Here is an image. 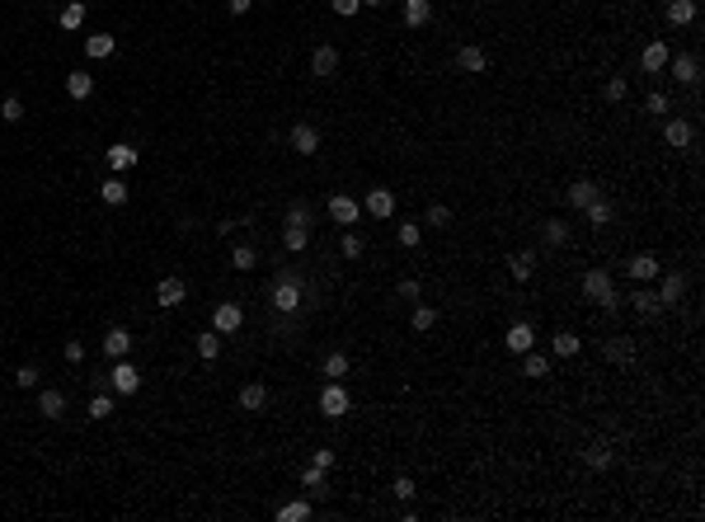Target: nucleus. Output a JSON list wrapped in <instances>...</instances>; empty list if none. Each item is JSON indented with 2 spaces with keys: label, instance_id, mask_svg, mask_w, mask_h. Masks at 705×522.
Masks as SVG:
<instances>
[{
  "label": "nucleus",
  "instance_id": "1",
  "mask_svg": "<svg viewBox=\"0 0 705 522\" xmlns=\"http://www.w3.org/2000/svg\"><path fill=\"white\" fill-rule=\"evenodd\" d=\"M273 311H278V316H291V311H301V278H296V273L291 268H282L278 273V283H273Z\"/></svg>",
  "mask_w": 705,
  "mask_h": 522
},
{
  "label": "nucleus",
  "instance_id": "2",
  "mask_svg": "<svg viewBox=\"0 0 705 522\" xmlns=\"http://www.w3.org/2000/svg\"><path fill=\"white\" fill-rule=\"evenodd\" d=\"M583 296H588V301H597L602 311H616L611 273H606V268H588V273H583Z\"/></svg>",
  "mask_w": 705,
  "mask_h": 522
},
{
  "label": "nucleus",
  "instance_id": "3",
  "mask_svg": "<svg viewBox=\"0 0 705 522\" xmlns=\"http://www.w3.org/2000/svg\"><path fill=\"white\" fill-rule=\"evenodd\" d=\"M348 409H353V400H348L344 381H329V386L320 391V414H325V419H344Z\"/></svg>",
  "mask_w": 705,
  "mask_h": 522
},
{
  "label": "nucleus",
  "instance_id": "4",
  "mask_svg": "<svg viewBox=\"0 0 705 522\" xmlns=\"http://www.w3.org/2000/svg\"><path fill=\"white\" fill-rule=\"evenodd\" d=\"M109 386L118 391V396H136V391H141V372H136V367L127 363V358H118V363H113Z\"/></svg>",
  "mask_w": 705,
  "mask_h": 522
},
{
  "label": "nucleus",
  "instance_id": "5",
  "mask_svg": "<svg viewBox=\"0 0 705 522\" xmlns=\"http://www.w3.org/2000/svg\"><path fill=\"white\" fill-rule=\"evenodd\" d=\"M240 325H245V311L235 306V301H221V306L212 311V329L221 334V339H226V334H235Z\"/></svg>",
  "mask_w": 705,
  "mask_h": 522
},
{
  "label": "nucleus",
  "instance_id": "6",
  "mask_svg": "<svg viewBox=\"0 0 705 522\" xmlns=\"http://www.w3.org/2000/svg\"><path fill=\"white\" fill-rule=\"evenodd\" d=\"M329 216H334L339 226H353V221L362 216V203L358 198H348V194H334L329 198Z\"/></svg>",
  "mask_w": 705,
  "mask_h": 522
},
{
  "label": "nucleus",
  "instance_id": "7",
  "mask_svg": "<svg viewBox=\"0 0 705 522\" xmlns=\"http://www.w3.org/2000/svg\"><path fill=\"white\" fill-rule=\"evenodd\" d=\"M184 296H189V287H184V278H160V287H156V301H160L165 311L184 306Z\"/></svg>",
  "mask_w": 705,
  "mask_h": 522
},
{
  "label": "nucleus",
  "instance_id": "8",
  "mask_svg": "<svg viewBox=\"0 0 705 522\" xmlns=\"http://www.w3.org/2000/svg\"><path fill=\"white\" fill-rule=\"evenodd\" d=\"M531 343H536V329L526 325V320H517V325L504 334V348H508V353H517V358H522V353L531 348Z\"/></svg>",
  "mask_w": 705,
  "mask_h": 522
},
{
  "label": "nucleus",
  "instance_id": "9",
  "mask_svg": "<svg viewBox=\"0 0 705 522\" xmlns=\"http://www.w3.org/2000/svg\"><path fill=\"white\" fill-rule=\"evenodd\" d=\"M668 66H672V76L682 80V85H696V80H701V57H696V52H682V57H668Z\"/></svg>",
  "mask_w": 705,
  "mask_h": 522
},
{
  "label": "nucleus",
  "instance_id": "10",
  "mask_svg": "<svg viewBox=\"0 0 705 522\" xmlns=\"http://www.w3.org/2000/svg\"><path fill=\"white\" fill-rule=\"evenodd\" d=\"M334 71H339V47H315V52H311V76L329 80Z\"/></svg>",
  "mask_w": 705,
  "mask_h": 522
},
{
  "label": "nucleus",
  "instance_id": "11",
  "mask_svg": "<svg viewBox=\"0 0 705 522\" xmlns=\"http://www.w3.org/2000/svg\"><path fill=\"white\" fill-rule=\"evenodd\" d=\"M104 160H109L113 174H123V170H132V165H136V151L127 146V141H113V146L104 151Z\"/></svg>",
  "mask_w": 705,
  "mask_h": 522
},
{
  "label": "nucleus",
  "instance_id": "12",
  "mask_svg": "<svg viewBox=\"0 0 705 522\" xmlns=\"http://www.w3.org/2000/svg\"><path fill=\"white\" fill-rule=\"evenodd\" d=\"M456 66H461V71H470V76H480V71L489 66V57H484V47L466 43V47H456Z\"/></svg>",
  "mask_w": 705,
  "mask_h": 522
},
{
  "label": "nucleus",
  "instance_id": "13",
  "mask_svg": "<svg viewBox=\"0 0 705 522\" xmlns=\"http://www.w3.org/2000/svg\"><path fill=\"white\" fill-rule=\"evenodd\" d=\"M127 348H132V334H127L123 325H113L109 334H104V353H109L113 363H118V358H127Z\"/></svg>",
  "mask_w": 705,
  "mask_h": 522
},
{
  "label": "nucleus",
  "instance_id": "14",
  "mask_svg": "<svg viewBox=\"0 0 705 522\" xmlns=\"http://www.w3.org/2000/svg\"><path fill=\"white\" fill-rule=\"evenodd\" d=\"M291 146L301 151V156H315V151H320V132H315L311 123H296L291 127Z\"/></svg>",
  "mask_w": 705,
  "mask_h": 522
},
{
  "label": "nucleus",
  "instance_id": "15",
  "mask_svg": "<svg viewBox=\"0 0 705 522\" xmlns=\"http://www.w3.org/2000/svg\"><path fill=\"white\" fill-rule=\"evenodd\" d=\"M668 57H672V52H668V43H649L644 52H639V66L649 71V76H659V71L668 66Z\"/></svg>",
  "mask_w": 705,
  "mask_h": 522
},
{
  "label": "nucleus",
  "instance_id": "16",
  "mask_svg": "<svg viewBox=\"0 0 705 522\" xmlns=\"http://www.w3.org/2000/svg\"><path fill=\"white\" fill-rule=\"evenodd\" d=\"M663 136H668V146H691V123H686V118H668V123H663Z\"/></svg>",
  "mask_w": 705,
  "mask_h": 522
},
{
  "label": "nucleus",
  "instance_id": "17",
  "mask_svg": "<svg viewBox=\"0 0 705 522\" xmlns=\"http://www.w3.org/2000/svg\"><path fill=\"white\" fill-rule=\"evenodd\" d=\"M433 19V0H404V24L409 29H424Z\"/></svg>",
  "mask_w": 705,
  "mask_h": 522
},
{
  "label": "nucleus",
  "instance_id": "18",
  "mask_svg": "<svg viewBox=\"0 0 705 522\" xmlns=\"http://www.w3.org/2000/svg\"><path fill=\"white\" fill-rule=\"evenodd\" d=\"M682 292H686V278H682V273H668V278H663V287H659V301H663V306H677V301H682Z\"/></svg>",
  "mask_w": 705,
  "mask_h": 522
},
{
  "label": "nucleus",
  "instance_id": "19",
  "mask_svg": "<svg viewBox=\"0 0 705 522\" xmlns=\"http://www.w3.org/2000/svg\"><path fill=\"white\" fill-rule=\"evenodd\" d=\"M362 207H367L371 216H391V212H395V194H391V189H371Z\"/></svg>",
  "mask_w": 705,
  "mask_h": 522
},
{
  "label": "nucleus",
  "instance_id": "20",
  "mask_svg": "<svg viewBox=\"0 0 705 522\" xmlns=\"http://www.w3.org/2000/svg\"><path fill=\"white\" fill-rule=\"evenodd\" d=\"M626 268H630V278H635V283H649V278H659V259H654V254H635Z\"/></svg>",
  "mask_w": 705,
  "mask_h": 522
},
{
  "label": "nucleus",
  "instance_id": "21",
  "mask_svg": "<svg viewBox=\"0 0 705 522\" xmlns=\"http://www.w3.org/2000/svg\"><path fill=\"white\" fill-rule=\"evenodd\" d=\"M38 414H43V419H61V414H66V396H61V391H43V396H38Z\"/></svg>",
  "mask_w": 705,
  "mask_h": 522
},
{
  "label": "nucleus",
  "instance_id": "22",
  "mask_svg": "<svg viewBox=\"0 0 705 522\" xmlns=\"http://www.w3.org/2000/svg\"><path fill=\"white\" fill-rule=\"evenodd\" d=\"M606 363L630 367V363H635V339H611V343H606Z\"/></svg>",
  "mask_w": 705,
  "mask_h": 522
},
{
  "label": "nucleus",
  "instance_id": "23",
  "mask_svg": "<svg viewBox=\"0 0 705 522\" xmlns=\"http://www.w3.org/2000/svg\"><path fill=\"white\" fill-rule=\"evenodd\" d=\"M66 94H71V99H90V94H94V76H90V71H71V76H66Z\"/></svg>",
  "mask_w": 705,
  "mask_h": 522
},
{
  "label": "nucleus",
  "instance_id": "24",
  "mask_svg": "<svg viewBox=\"0 0 705 522\" xmlns=\"http://www.w3.org/2000/svg\"><path fill=\"white\" fill-rule=\"evenodd\" d=\"M602 198V189H597L593 179H579V184H569V203L574 207H588V203H597Z\"/></svg>",
  "mask_w": 705,
  "mask_h": 522
},
{
  "label": "nucleus",
  "instance_id": "25",
  "mask_svg": "<svg viewBox=\"0 0 705 522\" xmlns=\"http://www.w3.org/2000/svg\"><path fill=\"white\" fill-rule=\"evenodd\" d=\"M99 198H104L109 207H123V203H127V184L113 174V179H104V184H99Z\"/></svg>",
  "mask_w": 705,
  "mask_h": 522
},
{
  "label": "nucleus",
  "instance_id": "26",
  "mask_svg": "<svg viewBox=\"0 0 705 522\" xmlns=\"http://www.w3.org/2000/svg\"><path fill=\"white\" fill-rule=\"evenodd\" d=\"M269 405V386L264 381H249L245 391H240V409H264Z\"/></svg>",
  "mask_w": 705,
  "mask_h": 522
},
{
  "label": "nucleus",
  "instance_id": "27",
  "mask_svg": "<svg viewBox=\"0 0 705 522\" xmlns=\"http://www.w3.org/2000/svg\"><path fill=\"white\" fill-rule=\"evenodd\" d=\"M550 348H555V358H574V353L583 348V339H579V334H569V329H560V334L550 339Z\"/></svg>",
  "mask_w": 705,
  "mask_h": 522
},
{
  "label": "nucleus",
  "instance_id": "28",
  "mask_svg": "<svg viewBox=\"0 0 705 522\" xmlns=\"http://www.w3.org/2000/svg\"><path fill=\"white\" fill-rule=\"evenodd\" d=\"M56 24H61V29H66V34H76L80 24H85V5H80V0H71L66 10L56 14Z\"/></svg>",
  "mask_w": 705,
  "mask_h": 522
},
{
  "label": "nucleus",
  "instance_id": "29",
  "mask_svg": "<svg viewBox=\"0 0 705 522\" xmlns=\"http://www.w3.org/2000/svg\"><path fill=\"white\" fill-rule=\"evenodd\" d=\"M282 245H287L291 254L306 250V245H311V226H291V221H287V231H282Z\"/></svg>",
  "mask_w": 705,
  "mask_h": 522
},
{
  "label": "nucleus",
  "instance_id": "30",
  "mask_svg": "<svg viewBox=\"0 0 705 522\" xmlns=\"http://www.w3.org/2000/svg\"><path fill=\"white\" fill-rule=\"evenodd\" d=\"M508 273H513L517 283H526V278L536 273V254H513V259H508Z\"/></svg>",
  "mask_w": 705,
  "mask_h": 522
},
{
  "label": "nucleus",
  "instance_id": "31",
  "mask_svg": "<svg viewBox=\"0 0 705 522\" xmlns=\"http://www.w3.org/2000/svg\"><path fill=\"white\" fill-rule=\"evenodd\" d=\"M691 19H696V0H672L668 5V24L682 29V24H691Z\"/></svg>",
  "mask_w": 705,
  "mask_h": 522
},
{
  "label": "nucleus",
  "instance_id": "32",
  "mask_svg": "<svg viewBox=\"0 0 705 522\" xmlns=\"http://www.w3.org/2000/svg\"><path fill=\"white\" fill-rule=\"evenodd\" d=\"M254 263H259V250H254V245H235V250H231V268L249 273Z\"/></svg>",
  "mask_w": 705,
  "mask_h": 522
},
{
  "label": "nucleus",
  "instance_id": "33",
  "mask_svg": "<svg viewBox=\"0 0 705 522\" xmlns=\"http://www.w3.org/2000/svg\"><path fill=\"white\" fill-rule=\"evenodd\" d=\"M85 52H90L94 61L113 57V34H94V38H85Z\"/></svg>",
  "mask_w": 705,
  "mask_h": 522
},
{
  "label": "nucleus",
  "instance_id": "34",
  "mask_svg": "<svg viewBox=\"0 0 705 522\" xmlns=\"http://www.w3.org/2000/svg\"><path fill=\"white\" fill-rule=\"evenodd\" d=\"M635 311H639V316H659V311H663L659 292H649V287H639V292H635Z\"/></svg>",
  "mask_w": 705,
  "mask_h": 522
},
{
  "label": "nucleus",
  "instance_id": "35",
  "mask_svg": "<svg viewBox=\"0 0 705 522\" xmlns=\"http://www.w3.org/2000/svg\"><path fill=\"white\" fill-rule=\"evenodd\" d=\"M583 461L593 466V471H606V466H611V447H606V443H593L588 452H583Z\"/></svg>",
  "mask_w": 705,
  "mask_h": 522
},
{
  "label": "nucleus",
  "instance_id": "36",
  "mask_svg": "<svg viewBox=\"0 0 705 522\" xmlns=\"http://www.w3.org/2000/svg\"><path fill=\"white\" fill-rule=\"evenodd\" d=\"M306 518H311V503H306V499L282 503V508H278V522H306Z\"/></svg>",
  "mask_w": 705,
  "mask_h": 522
},
{
  "label": "nucleus",
  "instance_id": "37",
  "mask_svg": "<svg viewBox=\"0 0 705 522\" xmlns=\"http://www.w3.org/2000/svg\"><path fill=\"white\" fill-rule=\"evenodd\" d=\"M583 212H588V221H593V226H611V203H606V198H597V203H588Z\"/></svg>",
  "mask_w": 705,
  "mask_h": 522
},
{
  "label": "nucleus",
  "instance_id": "38",
  "mask_svg": "<svg viewBox=\"0 0 705 522\" xmlns=\"http://www.w3.org/2000/svg\"><path fill=\"white\" fill-rule=\"evenodd\" d=\"M198 353L207 358V363H212L216 353H221V334H216V329H207V334H198Z\"/></svg>",
  "mask_w": 705,
  "mask_h": 522
},
{
  "label": "nucleus",
  "instance_id": "39",
  "mask_svg": "<svg viewBox=\"0 0 705 522\" xmlns=\"http://www.w3.org/2000/svg\"><path fill=\"white\" fill-rule=\"evenodd\" d=\"M325 376H329V381H344V376H348V358H344V353H329V358H325Z\"/></svg>",
  "mask_w": 705,
  "mask_h": 522
},
{
  "label": "nucleus",
  "instance_id": "40",
  "mask_svg": "<svg viewBox=\"0 0 705 522\" xmlns=\"http://www.w3.org/2000/svg\"><path fill=\"white\" fill-rule=\"evenodd\" d=\"M409 320H414V329H419V334H424V329H433V325H437V311L419 301V306H414V316H409Z\"/></svg>",
  "mask_w": 705,
  "mask_h": 522
},
{
  "label": "nucleus",
  "instance_id": "41",
  "mask_svg": "<svg viewBox=\"0 0 705 522\" xmlns=\"http://www.w3.org/2000/svg\"><path fill=\"white\" fill-rule=\"evenodd\" d=\"M541 236H546V245H564V240H569V226H564V221H546Z\"/></svg>",
  "mask_w": 705,
  "mask_h": 522
},
{
  "label": "nucleus",
  "instance_id": "42",
  "mask_svg": "<svg viewBox=\"0 0 705 522\" xmlns=\"http://www.w3.org/2000/svg\"><path fill=\"white\" fill-rule=\"evenodd\" d=\"M109 414H113V396H109V391H99V396L90 400V419H109Z\"/></svg>",
  "mask_w": 705,
  "mask_h": 522
},
{
  "label": "nucleus",
  "instance_id": "43",
  "mask_svg": "<svg viewBox=\"0 0 705 522\" xmlns=\"http://www.w3.org/2000/svg\"><path fill=\"white\" fill-rule=\"evenodd\" d=\"M362 250H367L362 236H358V231H348V236H344V259H362Z\"/></svg>",
  "mask_w": 705,
  "mask_h": 522
},
{
  "label": "nucleus",
  "instance_id": "44",
  "mask_svg": "<svg viewBox=\"0 0 705 522\" xmlns=\"http://www.w3.org/2000/svg\"><path fill=\"white\" fill-rule=\"evenodd\" d=\"M522 358H526V376H546V372H550V363L541 358V353H531V348H526Z\"/></svg>",
  "mask_w": 705,
  "mask_h": 522
},
{
  "label": "nucleus",
  "instance_id": "45",
  "mask_svg": "<svg viewBox=\"0 0 705 522\" xmlns=\"http://www.w3.org/2000/svg\"><path fill=\"white\" fill-rule=\"evenodd\" d=\"M287 221H291V226H311V207H306V203H291L287 207Z\"/></svg>",
  "mask_w": 705,
  "mask_h": 522
},
{
  "label": "nucleus",
  "instance_id": "46",
  "mask_svg": "<svg viewBox=\"0 0 705 522\" xmlns=\"http://www.w3.org/2000/svg\"><path fill=\"white\" fill-rule=\"evenodd\" d=\"M0 118H5V123H19V118H24V104H19V99L10 94V99L0 104Z\"/></svg>",
  "mask_w": 705,
  "mask_h": 522
},
{
  "label": "nucleus",
  "instance_id": "47",
  "mask_svg": "<svg viewBox=\"0 0 705 522\" xmlns=\"http://www.w3.org/2000/svg\"><path fill=\"white\" fill-rule=\"evenodd\" d=\"M626 90H630V85H626L621 76H611V80H606V99H611V104H621V99H626Z\"/></svg>",
  "mask_w": 705,
  "mask_h": 522
},
{
  "label": "nucleus",
  "instance_id": "48",
  "mask_svg": "<svg viewBox=\"0 0 705 522\" xmlns=\"http://www.w3.org/2000/svg\"><path fill=\"white\" fill-rule=\"evenodd\" d=\"M14 386L34 391V386H38V367H19V372H14Z\"/></svg>",
  "mask_w": 705,
  "mask_h": 522
},
{
  "label": "nucleus",
  "instance_id": "49",
  "mask_svg": "<svg viewBox=\"0 0 705 522\" xmlns=\"http://www.w3.org/2000/svg\"><path fill=\"white\" fill-rule=\"evenodd\" d=\"M419 240H424V226H414V221H409V226H400V245H409V250H414Z\"/></svg>",
  "mask_w": 705,
  "mask_h": 522
},
{
  "label": "nucleus",
  "instance_id": "50",
  "mask_svg": "<svg viewBox=\"0 0 705 522\" xmlns=\"http://www.w3.org/2000/svg\"><path fill=\"white\" fill-rule=\"evenodd\" d=\"M447 221H451V212H447L442 203H433V207H428V226H447Z\"/></svg>",
  "mask_w": 705,
  "mask_h": 522
},
{
  "label": "nucleus",
  "instance_id": "51",
  "mask_svg": "<svg viewBox=\"0 0 705 522\" xmlns=\"http://www.w3.org/2000/svg\"><path fill=\"white\" fill-rule=\"evenodd\" d=\"M61 353H66V363H85V343H80V339H66V348H61Z\"/></svg>",
  "mask_w": 705,
  "mask_h": 522
},
{
  "label": "nucleus",
  "instance_id": "52",
  "mask_svg": "<svg viewBox=\"0 0 705 522\" xmlns=\"http://www.w3.org/2000/svg\"><path fill=\"white\" fill-rule=\"evenodd\" d=\"M391 489H395V499H414V480H409V476H400Z\"/></svg>",
  "mask_w": 705,
  "mask_h": 522
},
{
  "label": "nucleus",
  "instance_id": "53",
  "mask_svg": "<svg viewBox=\"0 0 705 522\" xmlns=\"http://www.w3.org/2000/svg\"><path fill=\"white\" fill-rule=\"evenodd\" d=\"M329 5H334V14H344V19L362 10V0H329Z\"/></svg>",
  "mask_w": 705,
  "mask_h": 522
},
{
  "label": "nucleus",
  "instance_id": "54",
  "mask_svg": "<svg viewBox=\"0 0 705 522\" xmlns=\"http://www.w3.org/2000/svg\"><path fill=\"white\" fill-rule=\"evenodd\" d=\"M320 476H325L320 466H306V471H301V485H306V489H320Z\"/></svg>",
  "mask_w": 705,
  "mask_h": 522
},
{
  "label": "nucleus",
  "instance_id": "55",
  "mask_svg": "<svg viewBox=\"0 0 705 522\" xmlns=\"http://www.w3.org/2000/svg\"><path fill=\"white\" fill-rule=\"evenodd\" d=\"M644 109H649V114H668V94H649Z\"/></svg>",
  "mask_w": 705,
  "mask_h": 522
},
{
  "label": "nucleus",
  "instance_id": "56",
  "mask_svg": "<svg viewBox=\"0 0 705 522\" xmlns=\"http://www.w3.org/2000/svg\"><path fill=\"white\" fill-rule=\"evenodd\" d=\"M311 466H320V471H329V466H334V452H329V447H320V452L311 456Z\"/></svg>",
  "mask_w": 705,
  "mask_h": 522
},
{
  "label": "nucleus",
  "instance_id": "57",
  "mask_svg": "<svg viewBox=\"0 0 705 522\" xmlns=\"http://www.w3.org/2000/svg\"><path fill=\"white\" fill-rule=\"evenodd\" d=\"M400 296H409V301H419V278H404V283H400Z\"/></svg>",
  "mask_w": 705,
  "mask_h": 522
},
{
  "label": "nucleus",
  "instance_id": "58",
  "mask_svg": "<svg viewBox=\"0 0 705 522\" xmlns=\"http://www.w3.org/2000/svg\"><path fill=\"white\" fill-rule=\"evenodd\" d=\"M226 10H231V14H249V10H254V0H226Z\"/></svg>",
  "mask_w": 705,
  "mask_h": 522
},
{
  "label": "nucleus",
  "instance_id": "59",
  "mask_svg": "<svg viewBox=\"0 0 705 522\" xmlns=\"http://www.w3.org/2000/svg\"><path fill=\"white\" fill-rule=\"evenodd\" d=\"M362 5H371V10H381V5H386V0H362Z\"/></svg>",
  "mask_w": 705,
  "mask_h": 522
}]
</instances>
